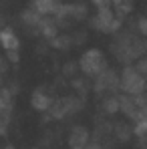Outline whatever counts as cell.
Wrapping results in <instances>:
<instances>
[{"mask_svg": "<svg viewBox=\"0 0 147 149\" xmlns=\"http://www.w3.org/2000/svg\"><path fill=\"white\" fill-rule=\"evenodd\" d=\"M119 83H121L123 91H125L127 95H133V97L147 91V77L141 74L135 67H125Z\"/></svg>", "mask_w": 147, "mask_h": 149, "instance_id": "obj_1", "label": "cell"}, {"mask_svg": "<svg viewBox=\"0 0 147 149\" xmlns=\"http://www.w3.org/2000/svg\"><path fill=\"white\" fill-rule=\"evenodd\" d=\"M105 67V58L99 50H89L85 56H83V69L89 74H99Z\"/></svg>", "mask_w": 147, "mask_h": 149, "instance_id": "obj_2", "label": "cell"}, {"mask_svg": "<svg viewBox=\"0 0 147 149\" xmlns=\"http://www.w3.org/2000/svg\"><path fill=\"white\" fill-rule=\"evenodd\" d=\"M113 10L117 14V18H125L131 10H133V0H111Z\"/></svg>", "mask_w": 147, "mask_h": 149, "instance_id": "obj_3", "label": "cell"}, {"mask_svg": "<svg viewBox=\"0 0 147 149\" xmlns=\"http://www.w3.org/2000/svg\"><path fill=\"white\" fill-rule=\"evenodd\" d=\"M0 45L6 50H16L18 49V38H16V34L10 32V30H2V32H0Z\"/></svg>", "mask_w": 147, "mask_h": 149, "instance_id": "obj_4", "label": "cell"}, {"mask_svg": "<svg viewBox=\"0 0 147 149\" xmlns=\"http://www.w3.org/2000/svg\"><path fill=\"white\" fill-rule=\"evenodd\" d=\"M133 135H137V137H147V115H141L139 119H135V123H133Z\"/></svg>", "mask_w": 147, "mask_h": 149, "instance_id": "obj_5", "label": "cell"}, {"mask_svg": "<svg viewBox=\"0 0 147 149\" xmlns=\"http://www.w3.org/2000/svg\"><path fill=\"white\" fill-rule=\"evenodd\" d=\"M105 111H107L109 115H113V113L121 111V103H119V97H109V99L105 101Z\"/></svg>", "mask_w": 147, "mask_h": 149, "instance_id": "obj_6", "label": "cell"}, {"mask_svg": "<svg viewBox=\"0 0 147 149\" xmlns=\"http://www.w3.org/2000/svg\"><path fill=\"white\" fill-rule=\"evenodd\" d=\"M137 30H139V34H141L143 38H147V16H143V18L137 20Z\"/></svg>", "mask_w": 147, "mask_h": 149, "instance_id": "obj_7", "label": "cell"}, {"mask_svg": "<svg viewBox=\"0 0 147 149\" xmlns=\"http://www.w3.org/2000/svg\"><path fill=\"white\" fill-rule=\"evenodd\" d=\"M135 69H137V71H139L141 74H145V77H147V56H141V58L137 61Z\"/></svg>", "mask_w": 147, "mask_h": 149, "instance_id": "obj_8", "label": "cell"}, {"mask_svg": "<svg viewBox=\"0 0 147 149\" xmlns=\"http://www.w3.org/2000/svg\"><path fill=\"white\" fill-rule=\"evenodd\" d=\"M93 2L97 4L99 8H103V6H109V2H111V0H93Z\"/></svg>", "mask_w": 147, "mask_h": 149, "instance_id": "obj_9", "label": "cell"}]
</instances>
